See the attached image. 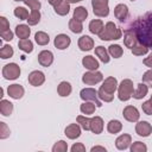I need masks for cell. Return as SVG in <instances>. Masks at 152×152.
<instances>
[{"label": "cell", "instance_id": "25", "mask_svg": "<svg viewBox=\"0 0 152 152\" xmlns=\"http://www.w3.org/2000/svg\"><path fill=\"white\" fill-rule=\"evenodd\" d=\"M13 112V103L8 100H1L0 101V113L4 116H10Z\"/></svg>", "mask_w": 152, "mask_h": 152}, {"label": "cell", "instance_id": "8", "mask_svg": "<svg viewBox=\"0 0 152 152\" xmlns=\"http://www.w3.org/2000/svg\"><path fill=\"white\" fill-rule=\"evenodd\" d=\"M122 115H124V118H125L127 121H129V122H137V121L139 120V118H140V114H139L138 108L134 107V106H131V104H129V106H126V107L124 108Z\"/></svg>", "mask_w": 152, "mask_h": 152}, {"label": "cell", "instance_id": "38", "mask_svg": "<svg viewBox=\"0 0 152 152\" xmlns=\"http://www.w3.org/2000/svg\"><path fill=\"white\" fill-rule=\"evenodd\" d=\"M76 121L77 124L82 127V129L84 131H90V119L87 118L86 115H78L76 118Z\"/></svg>", "mask_w": 152, "mask_h": 152}, {"label": "cell", "instance_id": "31", "mask_svg": "<svg viewBox=\"0 0 152 152\" xmlns=\"http://www.w3.org/2000/svg\"><path fill=\"white\" fill-rule=\"evenodd\" d=\"M18 46H19V49H20L21 51H24V52H26V53H30V52H32V50H33V43H32L28 38H26V39H20V40L18 42Z\"/></svg>", "mask_w": 152, "mask_h": 152}, {"label": "cell", "instance_id": "11", "mask_svg": "<svg viewBox=\"0 0 152 152\" xmlns=\"http://www.w3.org/2000/svg\"><path fill=\"white\" fill-rule=\"evenodd\" d=\"M135 133L139 137H148L152 133V126L148 121H138L135 125Z\"/></svg>", "mask_w": 152, "mask_h": 152}, {"label": "cell", "instance_id": "54", "mask_svg": "<svg viewBox=\"0 0 152 152\" xmlns=\"http://www.w3.org/2000/svg\"><path fill=\"white\" fill-rule=\"evenodd\" d=\"M65 1H68L69 4H76V2H80L82 0H65Z\"/></svg>", "mask_w": 152, "mask_h": 152}, {"label": "cell", "instance_id": "44", "mask_svg": "<svg viewBox=\"0 0 152 152\" xmlns=\"http://www.w3.org/2000/svg\"><path fill=\"white\" fill-rule=\"evenodd\" d=\"M10 128L5 122H0V139H6L10 137Z\"/></svg>", "mask_w": 152, "mask_h": 152}, {"label": "cell", "instance_id": "29", "mask_svg": "<svg viewBox=\"0 0 152 152\" xmlns=\"http://www.w3.org/2000/svg\"><path fill=\"white\" fill-rule=\"evenodd\" d=\"M95 55L101 59V62L103 63H108L109 62V53H108V50H106L104 46H97L95 48Z\"/></svg>", "mask_w": 152, "mask_h": 152}, {"label": "cell", "instance_id": "18", "mask_svg": "<svg viewBox=\"0 0 152 152\" xmlns=\"http://www.w3.org/2000/svg\"><path fill=\"white\" fill-rule=\"evenodd\" d=\"M118 80L115 78V77H113V76H109V77H107L104 81H103V83H102V88L106 90V91H108V93H110V94H114L115 93V90H118Z\"/></svg>", "mask_w": 152, "mask_h": 152}, {"label": "cell", "instance_id": "26", "mask_svg": "<svg viewBox=\"0 0 152 152\" xmlns=\"http://www.w3.org/2000/svg\"><path fill=\"white\" fill-rule=\"evenodd\" d=\"M104 25H103V21L100 20V19H94L89 23V31L93 33V34H100L101 31L103 30Z\"/></svg>", "mask_w": 152, "mask_h": 152}, {"label": "cell", "instance_id": "22", "mask_svg": "<svg viewBox=\"0 0 152 152\" xmlns=\"http://www.w3.org/2000/svg\"><path fill=\"white\" fill-rule=\"evenodd\" d=\"M15 34L18 36V38L20 39H26L30 37L31 34V28H30V25H25V24H20V25H17L15 26Z\"/></svg>", "mask_w": 152, "mask_h": 152}, {"label": "cell", "instance_id": "55", "mask_svg": "<svg viewBox=\"0 0 152 152\" xmlns=\"http://www.w3.org/2000/svg\"><path fill=\"white\" fill-rule=\"evenodd\" d=\"M0 96H1V97L4 96V89H2V88L0 89Z\"/></svg>", "mask_w": 152, "mask_h": 152}, {"label": "cell", "instance_id": "42", "mask_svg": "<svg viewBox=\"0 0 152 152\" xmlns=\"http://www.w3.org/2000/svg\"><path fill=\"white\" fill-rule=\"evenodd\" d=\"M68 151V144L64 140H58L52 146V152H66Z\"/></svg>", "mask_w": 152, "mask_h": 152}, {"label": "cell", "instance_id": "15", "mask_svg": "<svg viewBox=\"0 0 152 152\" xmlns=\"http://www.w3.org/2000/svg\"><path fill=\"white\" fill-rule=\"evenodd\" d=\"M81 128H82V127H81L78 124H70V125H68V126L65 127L64 134H65L69 139H71V140L77 139V138L81 135Z\"/></svg>", "mask_w": 152, "mask_h": 152}, {"label": "cell", "instance_id": "1", "mask_svg": "<svg viewBox=\"0 0 152 152\" xmlns=\"http://www.w3.org/2000/svg\"><path fill=\"white\" fill-rule=\"evenodd\" d=\"M127 27L135 32L139 43L146 45L148 49H152V11L138 17Z\"/></svg>", "mask_w": 152, "mask_h": 152}, {"label": "cell", "instance_id": "41", "mask_svg": "<svg viewBox=\"0 0 152 152\" xmlns=\"http://www.w3.org/2000/svg\"><path fill=\"white\" fill-rule=\"evenodd\" d=\"M14 51H13V48L11 45H4L0 50V57L2 59H7V58H11L13 56Z\"/></svg>", "mask_w": 152, "mask_h": 152}, {"label": "cell", "instance_id": "34", "mask_svg": "<svg viewBox=\"0 0 152 152\" xmlns=\"http://www.w3.org/2000/svg\"><path fill=\"white\" fill-rule=\"evenodd\" d=\"M34 40H36V43L38 45H46L50 42V37H49L48 33H45L43 31H38L34 34Z\"/></svg>", "mask_w": 152, "mask_h": 152}, {"label": "cell", "instance_id": "5", "mask_svg": "<svg viewBox=\"0 0 152 152\" xmlns=\"http://www.w3.org/2000/svg\"><path fill=\"white\" fill-rule=\"evenodd\" d=\"M2 76L6 80H17L20 76V66L17 63H8L2 68Z\"/></svg>", "mask_w": 152, "mask_h": 152}, {"label": "cell", "instance_id": "36", "mask_svg": "<svg viewBox=\"0 0 152 152\" xmlns=\"http://www.w3.org/2000/svg\"><path fill=\"white\" fill-rule=\"evenodd\" d=\"M131 50H132V53H133L134 56H144V55H146V53L148 52V48H147L146 45L139 43V42H138V43L135 44V46L132 48Z\"/></svg>", "mask_w": 152, "mask_h": 152}, {"label": "cell", "instance_id": "14", "mask_svg": "<svg viewBox=\"0 0 152 152\" xmlns=\"http://www.w3.org/2000/svg\"><path fill=\"white\" fill-rule=\"evenodd\" d=\"M131 142H132V137H131L129 134L124 133V134H121V135H119V137L116 138V140H115V146H116L118 150L124 151V150H127V148L129 147Z\"/></svg>", "mask_w": 152, "mask_h": 152}, {"label": "cell", "instance_id": "7", "mask_svg": "<svg viewBox=\"0 0 152 152\" xmlns=\"http://www.w3.org/2000/svg\"><path fill=\"white\" fill-rule=\"evenodd\" d=\"M80 97L83 100V101H91L96 104V107H101L102 103L101 101L99 100V94H97V90H95L94 88H84L81 90L80 93Z\"/></svg>", "mask_w": 152, "mask_h": 152}, {"label": "cell", "instance_id": "56", "mask_svg": "<svg viewBox=\"0 0 152 152\" xmlns=\"http://www.w3.org/2000/svg\"><path fill=\"white\" fill-rule=\"evenodd\" d=\"M150 101H151V102H152V95H151V97H150Z\"/></svg>", "mask_w": 152, "mask_h": 152}, {"label": "cell", "instance_id": "50", "mask_svg": "<svg viewBox=\"0 0 152 152\" xmlns=\"http://www.w3.org/2000/svg\"><path fill=\"white\" fill-rule=\"evenodd\" d=\"M86 151V146L82 142H76L71 146V152H84Z\"/></svg>", "mask_w": 152, "mask_h": 152}, {"label": "cell", "instance_id": "53", "mask_svg": "<svg viewBox=\"0 0 152 152\" xmlns=\"http://www.w3.org/2000/svg\"><path fill=\"white\" fill-rule=\"evenodd\" d=\"M61 1H62V0H48V2H49L51 6H53V7H55V6H57Z\"/></svg>", "mask_w": 152, "mask_h": 152}, {"label": "cell", "instance_id": "32", "mask_svg": "<svg viewBox=\"0 0 152 152\" xmlns=\"http://www.w3.org/2000/svg\"><path fill=\"white\" fill-rule=\"evenodd\" d=\"M122 129V124L119 120H110L107 125V131L112 134H116Z\"/></svg>", "mask_w": 152, "mask_h": 152}, {"label": "cell", "instance_id": "19", "mask_svg": "<svg viewBox=\"0 0 152 152\" xmlns=\"http://www.w3.org/2000/svg\"><path fill=\"white\" fill-rule=\"evenodd\" d=\"M90 131L94 134H100L103 131V120L100 116H94L90 119Z\"/></svg>", "mask_w": 152, "mask_h": 152}, {"label": "cell", "instance_id": "49", "mask_svg": "<svg viewBox=\"0 0 152 152\" xmlns=\"http://www.w3.org/2000/svg\"><path fill=\"white\" fill-rule=\"evenodd\" d=\"M0 36H1V38H2L4 40H6V42H11V40L13 39L14 33H13L11 30H7V31H4V32H0Z\"/></svg>", "mask_w": 152, "mask_h": 152}, {"label": "cell", "instance_id": "45", "mask_svg": "<svg viewBox=\"0 0 152 152\" xmlns=\"http://www.w3.org/2000/svg\"><path fill=\"white\" fill-rule=\"evenodd\" d=\"M142 82L146 83L148 87L152 88V69H150V70H147V71L144 72V75H142Z\"/></svg>", "mask_w": 152, "mask_h": 152}, {"label": "cell", "instance_id": "57", "mask_svg": "<svg viewBox=\"0 0 152 152\" xmlns=\"http://www.w3.org/2000/svg\"><path fill=\"white\" fill-rule=\"evenodd\" d=\"M14 1H25V0H14Z\"/></svg>", "mask_w": 152, "mask_h": 152}, {"label": "cell", "instance_id": "33", "mask_svg": "<svg viewBox=\"0 0 152 152\" xmlns=\"http://www.w3.org/2000/svg\"><path fill=\"white\" fill-rule=\"evenodd\" d=\"M69 28L71 32L74 33H81L83 31V25H82V21L75 19V18H71L69 20Z\"/></svg>", "mask_w": 152, "mask_h": 152}, {"label": "cell", "instance_id": "35", "mask_svg": "<svg viewBox=\"0 0 152 152\" xmlns=\"http://www.w3.org/2000/svg\"><path fill=\"white\" fill-rule=\"evenodd\" d=\"M108 53L114 58H120L124 53V50L119 44H112L108 46Z\"/></svg>", "mask_w": 152, "mask_h": 152}, {"label": "cell", "instance_id": "9", "mask_svg": "<svg viewBox=\"0 0 152 152\" xmlns=\"http://www.w3.org/2000/svg\"><path fill=\"white\" fill-rule=\"evenodd\" d=\"M27 80H28V83L31 86L39 87L45 82V75H44V72H42L39 70H33V71H31L28 74Z\"/></svg>", "mask_w": 152, "mask_h": 152}, {"label": "cell", "instance_id": "4", "mask_svg": "<svg viewBox=\"0 0 152 152\" xmlns=\"http://www.w3.org/2000/svg\"><path fill=\"white\" fill-rule=\"evenodd\" d=\"M91 6L96 17H107L109 14L108 0H91Z\"/></svg>", "mask_w": 152, "mask_h": 152}, {"label": "cell", "instance_id": "28", "mask_svg": "<svg viewBox=\"0 0 152 152\" xmlns=\"http://www.w3.org/2000/svg\"><path fill=\"white\" fill-rule=\"evenodd\" d=\"M95 108H96V104H95L94 102H91V101H84V102L81 104L80 110H81L84 115H91V114H94Z\"/></svg>", "mask_w": 152, "mask_h": 152}, {"label": "cell", "instance_id": "2", "mask_svg": "<svg viewBox=\"0 0 152 152\" xmlns=\"http://www.w3.org/2000/svg\"><path fill=\"white\" fill-rule=\"evenodd\" d=\"M121 36H122L121 30L113 21H108L104 25L101 33L99 34V38L101 40H118L121 38Z\"/></svg>", "mask_w": 152, "mask_h": 152}, {"label": "cell", "instance_id": "17", "mask_svg": "<svg viewBox=\"0 0 152 152\" xmlns=\"http://www.w3.org/2000/svg\"><path fill=\"white\" fill-rule=\"evenodd\" d=\"M128 7L125 4H119L114 8V15L119 21H125L128 18Z\"/></svg>", "mask_w": 152, "mask_h": 152}, {"label": "cell", "instance_id": "30", "mask_svg": "<svg viewBox=\"0 0 152 152\" xmlns=\"http://www.w3.org/2000/svg\"><path fill=\"white\" fill-rule=\"evenodd\" d=\"M87 17H88V11H87L86 7L78 6V7H76V8L74 10V17H72V18L77 19V20H80V21H84V20L87 19Z\"/></svg>", "mask_w": 152, "mask_h": 152}, {"label": "cell", "instance_id": "40", "mask_svg": "<svg viewBox=\"0 0 152 152\" xmlns=\"http://www.w3.org/2000/svg\"><path fill=\"white\" fill-rule=\"evenodd\" d=\"M14 15L17 18H19L20 20H27V18L30 17L28 11L25 7H15L14 8Z\"/></svg>", "mask_w": 152, "mask_h": 152}, {"label": "cell", "instance_id": "58", "mask_svg": "<svg viewBox=\"0 0 152 152\" xmlns=\"http://www.w3.org/2000/svg\"><path fill=\"white\" fill-rule=\"evenodd\" d=\"M131 1H135V0H131Z\"/></svg>", "mask_w": 152, "mask_h": 152}, {"label": "cell", "instance_id": "51", "mask_svg": "<svg viewBox=\"0 0 152 152\" xmlns=\"http://www.w3.org/2000/svg\"><path fill=\"white\" fill-rule=\"evenodd\" d=\"M142 63L146 65V66H148L150 69H152V52L146 57V58H144V61H142Z\"/></svg>", "mask_w": 152, "mask_h": 152}, {"label": "cell", "instance_id": "37", "mask_svg": "<svg viewBox=\"0 0 152 152\" xmlns=\"http://www.w3.org/2000/svg\"><path fill=\"white\" fill-rule=\"evenodd\" d=\"M40 20V12L39 10H31V13H30V17L27 18V23L30 26H33V25H37Z\"/></svg>", "mask_w": 152, "mask_h": 152}, {"label": "cell", "instance_id": "39", "mask_svg": "<svg viewBox=\"0 0 152 152\" xmlns=\"http://www.w3.org/2000/svg\"><path fill=\"white\" fill-rule=\"evenodd\" d=\"M97 94H99V99L101 101H104V102H112L113 99H114V94H110V93L106 91L102 87L97 90Z\"/></svg>", "mask_w": 152, "mask_h": 152}, {"label": "cell", "instance_id": "48", "mask_svg": "<svg viewBox=\"0 0 152 152\" xmlns=\"http://www.w3.org/2000/svg\"><path fill=\"white\" fill-rule=\"evenodd\" d=\"M7 30H10V23L5 17L1 15L0 17V32L7 31Z\"/></svg>", "mask_w": 152, "mask_h": 152}, {"label": "cell", "instance_id": "23", "mask_svg": "<svg viewBox=\"0 0 152 152\" xmlns=\"http://www.w3.org/2000/svg\"><path fill=\"white\" fill-rule=\"evenodd\" d=\"M71 90H72L71 84H70L69 82H66V81H62V82L58 84V87H57V93H58V95L62 96V97L69 96V95L71 94Z\"/></svg>", "mask_w": 152, "mask_h": 152}, {"label": "cell", "instance_id": "24", "mask_svg": "<svg viewBox=\"0 0 152 152\" xmlns=\"http://www.w3.org/2000/svg\"><path fill=\"white\" fill-rule=\"evenodd\" d=\"M147 93H148V86L142 82V83H139L137 86V89L133 91V95L132 96L134 99H137V100H140V99L145 97L147 95Z\"/></svg>", "mask_w": 152, "mask_h": 152}, {"label": "cell", "instance_id": "21", "mask_svg": "<svg viewBox=\"0 0 152 152\" xmlns=\"http://www.w3.org/2000/svg\"><path fill=\"white\" fill-rule=\"evenodd\" d=\"M82 65L88 69V70H97L100 64L97 62V59L93 56H86L82 58Z\"/></svg>", "mask_w": 152, "mask_h": 152}, {"label": "cell", "instance_id": "16", "mask_svg": "<svg viewBox=\"0 0 152 152\" xmlns=\"http://www.w3.org/2000/svg\"><path fill=\"white\" fill-rule=\"evenodd\" d=\"M24 93H25L24 88H23L20 84H17V83L11 84V86H8V88H7V94L10 95V97H12V99H14V100L21 99V97L24 96Z\"/></svg>", "mask_w": 152, "mask_h": 152}, {"label": "cell", "instance_id": "43", "mask_svg": "<svg viewBox=\"0 0 152 152\" xmlns=\"http://www.w3.org/2000/svg\"><path fill=\"white\" fill-rule=\"evenodd\" d=\"M147 146L141 141H134L131 145V152H146Z\"/></svg>", "mask_w": 152, "mask_h": 152}, {"label": "cell", "instance_id": "10", "mask_svg": "<svg viewBox=\"0 0 152 152\" xmlns=\"http://www.w3.org/2000/svg\"><path fill=\"white\" fill-rule=\"evenodd\" d=\"M137 43H138V39H137L135 32L132 28L126 27L125 33H124V44H125V46L128 48V49H132V48L135 46Z\"/></svg>", "mask_w": 152, "mask_h": 152}, {"label": "cell", "instance_id": "52", "mask_svg": "<svg viewBox=\"0 0 152 152\" xmlns=\"http://www.w3.org/2000/svg\"><path fill=\"white\" fill-rule=\"evenodd\" d=\"M90 151H91V152H96V151H102V152H106V147H103V146H93Z\"/></svg>", "mask_w": 152, "mask_h": 152}, {"label": "cell", "instance_id": "47", "mask_svg": "<svg viewBox=\"0 0 152 152\" xmlns=\"http://www.w3.org/2000/svg\"><path fill=\"white\" fill-rule=\"evenodd\" d=\"M141 108H142V112L147 115H152V102L148 100V101H145L142 104H141Z\"/></svg>", "mask_w": 152, "mask_h": 152}, {"label": "cell", "instance_id": "13", "mask_svg": "<svg viewBox=\"0 0 152 152\" xmlns=\"http://www.w3.org/2000/svg\"><path fill=\"white\" fill-rule=\"evenodd\" d=\"M70 43H71L70 37H69L68 34H64V33L57 34V36L55 37V40H53L55 46H56L57 49H59V50H64V49L69 48Z\"/></svg>", "mask_w": 152, "mask_h": 152}, {"label": "cell", "instance_id": "12", "mask_svg": "<svg viewBox=\"0 0 152 152\" xmlns=\"http://www.w3.org/2000/svg\"><path fill=\"white\" fill-rule=\"evenodd\" d=\"M38 62L42 66H50L53 62V53L50 50H43L38 53Z\"/></svg>", "mask_w": 152, "mask_h": 152}, {"label": "cell", "instance_id": "20", "mask_svg": "<svg viewBox=\"0 0 152 152\" xmlns=\"http://www.w3.org/2000/svg\"><path fill=\"white\" fill-rule=\"evenodd\" d=\"M77 44H78L80 50H82V51H89V50H91L94 48V40L89 36H82L78 39Z\"/></svg>", "mask_w": 152, "mask_h": 152}, {"label": "cell", "instance_id": "46", "mask_svg": "<svg viewBox=\"0 0 152 152\" xmlns=\"http://www.w3.org/2000/svg\"><path fill=\"white\" fill-rule=\"evenodd\" d=\"M26 6H28L31 10H39L40 8V2L38 0H25L24 1Z\"/></svg>", "mask_w": 152, "mask_h": 152}, {"label": "cell", "instance_id": "3", "mask_svg": "<svg viewBox=\"0 0 152 152\" xmlns=\"http://www.w3.org/2000/svg\"><path fill=\"white\" fill-rule=\"evenodd\" d=\"M133 82L129 78H125L118 86V97L120 101H128L133 95Z\"/></svg>", "mask_w": 152, "mask_h": 152}, {"label": "cell", "instance_id": "6", "mask_svg": "<svg viewBox=\"0 0 152 152\" xmlns=\"http://www.w3.org/2000/svg\"><path fill=\"white\" fill-rule=\"evenodd\" d=\"M102 80H103V75H102V72H100L97 70H89L88 72H84L82 76V82L87 86L97 84Z\"/></svg>", "mask_w": 152, "mask_h": 152}, {"label": "cell", "instance_id": "27", "mask_svg": "<svg viewBox=\"0 0 152 152\" xmlns=\"http://www.w3.org/2000/svg\"><path fill=\"white\" fill-rule=\"evenodd\" d=\"M55 8V12L58 14V15H66L70 11V4L65 0H62L57 6L53 7Z\"/></svg>", "mask_w": 152, "mask_h": 152}]
</instances>
